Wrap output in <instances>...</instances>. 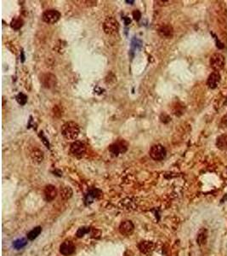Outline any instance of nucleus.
<instances>
[{
    "mask_svg": "<svg viewBox=\"0 0 227 256\" xmlns=\"http://www.w3.org/2000/svg\"><path fill=\"white\" fill-rule=\"evenodd\" d=\"M79 126L76 122H66L61 126V134L67 140H76L79 135Z\"/></svg>",
    "mask_w": 227,
    "mask_h": 256,
    "instance_id": "1",
    "label": "nucleus"
},
{
    "mask_svg": "<svg viewBox=\"0 0 227 256\" xmlns=\"http://www.w3.org/2000/svg\"><path fill=\"white\" fill-rule=\"evenodd\" d=\"M103 29L108 35L116 34L119 29V24L114 17H107L103 24Z\"/></svg>",
    "mask_w": 227,
    "mask_h": 256,
    "instance_id": "2",
    "label": "nucleus"
},
{
    "mask_svg": "<svg viewBox=\"0 0 227 256\" xmlns=\"http://www.w3.org/2000/svg\"><path fill=\"white\" fill-rule=\"evenodd\" d=\"M149 154L154 161H162L166 156V149L161 144H155L151 148Z\"/></svg>",
    "mask_w": 227,
    "mask_h": 256,
    "instance_id": "3",
    "label": "nucleus"
},
{
    "mask_svg": "<svg viewBox=\"0 0 227 256\" xmlns=\"http://www.w3.org/2000/svg\"><path fill=\"white\" fill-rule=\"evenodd\" d=\"M60 13L56 9H49L43 14L42 19L48 24H55L60 20Z\"/></svg>",
    "mask_w": 227,
    "mask_h": 256,
    "instance_id": "4",
    "label": "nucleus"
},
{
    "mask_svg": "<svg viewBox=\"0 0 227 256\" xmlns=\"http://www.w3.org/2000/svg\"><path fill=\"white\" fill-rule=\"evenodd\" d=\"M210 65L213 69L218 72L225 66V57L219 53H215L210 58Z\"/></svg>",
    "mask_w": 227,
    "mask_h": 256,
    "instance_id": "5",
    "label": "nucleus"
},
{
    "mask_svg": "<svg viewBox=\"0 0 227 256\" xmlns=\"http://www.w3.org/2000/svg\"><path fill=\"white\" fill-rule=\"evenodd\" d=\"M70 150L74 156L82 157L85 154L86 146L81 141H75L72 143Z\"/></svg>",
    "mask_w": 227,
    "mask_h": 256,
    "instance_id": "6",
    "label": "nucleus"
},
{
    "mask_svg": "<svg viewBox=\"0 0 227 256\" xmlns=\"http://www.w3.org/2000/svg\"><path fill=\"white\" fill-rule=\"evenodd\" d=\"M128 149V144L125 141H119L111 144L109 147V150L113 156H118L119 154H124Z\"/></svg>",
    "mask_w": 227,
    "mask_h": 256,
    "instance_id": "7",
    "label": "nucleus"
},
{
    "mask_svg": "<svg viewBox=\"0 0 227 256\" xmlns=\"http://www.w3.org/2000/svg\"><path fill=\"white\" fill-rule=\"evenodd\" d=\"M43 86L45 88L50 89L56 86V77L52 74H45L42 75L40 79Z\"/></svg>",
    "mask_w": 227,
    "mask_h": 256,
    "instance_id": "8",
    "label": "nucleus"
},
{
    "mask_svg": "<svg viewBox=\"0 0 227 256\" xmlns=\"http://www.w3.org/2000/svg\"><path fill=\"white\" fill-rule=\"evenodd\" d=\"M60 252L65 256L71 255L75 252V246L71 241H65L60 246Z\"/></svg>",
    "mask_w": 227,
    "mask_h": 256,
    "instance_id": "9",
    "label": "nucleus"
},
{
    "mask_svg": "<svg viewBox=\"0 0 227 256\" xmlns=\"http://www.w3.org/2000/svg\"><path fill=\"white\" fill-rule=\"evenodd\" d=\"M134 230V226L131 221L127 220V221L123 222L119 226V231L122 235L124 236H129L133 233Z\"/></svg>",
    "mask_w": 227,
    "mask_h": 256,
    "instance_id": "10",
    "label": "nucleus"
},
{
    "mask_svg": "<svg viewBox=\"0 0 227 256\" xmlns=\"http://www.w3.org/2000/svg\"><path fill=\"white\" fill-rule=\"evenodd\" d=\"M158 34L164 39H170L173 36V27L170 25L164 24L158 28Z\"/></svg>",
    "mask_w": 227,
    "mask_h": 256,
    "instance_id": "11",
    "label": "nucleus"
},
{
    "mask_svg": "<svg viewBox=\"0 0 227 256\" xmlns=\"http://www.w3.org/2000/svg\"><path fill=\"white\" fill-rule=\"evenodd\" d=\"M220 81V74L219 72H213L210 74L208 79V86L211 89H214L218 86L219 83Z\"/></svg>",
    "mask_w": 227,
    "mask_h": 256,
    "instance_id": "12",
    "label": "nucleus"
},
{
    "mask_svg": "<svg viewBox=\"0 0 227 256\" xmlns=\"http://www.w3.org/2000/svg\"><path fill=\"white\" fill-rule=\"evenodd\" d=\"M57 195V190L54 185H47L44 189V196L48 202H51L55 199Z\"/></svg>",
    "mask_w": 227,
    "mask_h": 256,
    "instance_id": "13",
    "label": "nucleus"
},
{
    "mask_svg": "<svg viewBox=\"0 0 227 256\" xmlns=\"http://www.w3.org/2000/svg\"><path fill=\"white\" fill-rule=\"evenodd\" d=\"M208 238V230L205 228H202L197 234V242L198 245H202L206 243Z\"/></svg>",
    "mask_w": 227,
    "mask_h": 256,
    "instance_id": "14",
    "label": "nucleus"
},
{
    "mask_svg": "<svg viewBox=\"0 0 227 256\" xmlns=\"http://www.w3.org/2000/svg\"><path fill=\"white\" fill-rule=\"evenodd\" d=\"M41 232H42V228L40 226H37V227L33 228L31 231L28 232L27 238L29 239V240H34V239H36L39 237Z\"/></svg>",
    "mask_w": 227,
    "mask_h": 256,
    "instance_id": "15",
    "label": "nucleus"
},
{
    "mask_svg": "<svg viewBox=\"0 0 227 256\" xmlns=\"http://www.w3.org/2000/svg\"><path fill=\"white\" fill-rule=\"evenodd\" d=\"M27 244V240L26 238H19L13 242V247L15 249H21Z\"/></svg>",
    "mask_w": 227,
    "mask_h": 256,
    "instance_id": "16",
    "label": "nucleus"
},
{
    "mask_svg": "<svg viewBox=\"0 0 227 256\" xmlns=\"http://www.w3.org/2000/svg\"><path fill=\"white\" fill-rule=\"evenodd\" d=\"M139 248L143 253H148L152 248V243L150 242H141L139 245Z\"/></svg>",
    "mask_w": 227,
    "mask_h": 256,
    "instance_id": "17",
    "label": "nucleus"
},
{
    "mask_svg": "<svg viewBox=\"0 0 227 256\" xmlns=\"http://www.w3.org/2000/svg\"><path fill=\"white\" fill-rule=\"evenodd\" d=\"M60 195L62 196V198L65 200H67L72 197L73 195V191L70 187H64L62 188V190L60 191Z\"/></svg>",
    "mask_w": 227,
    "mask_h": 256,
    "instance_id": "18",
    "label": "nucleus"
},
{
    "mask_svg": "<svg viewBox=\"0 0 227 256\" xmlns=\"http://www.w3.org/2000/svg\"><path fill=\"white\" fill-rule=\"evenodd\" d=\"M32 158L33 161H37V162H41L43 159V152L39 149H36L32 153Z\"/></svg>",
    "mask_w": 227,
    "mask_h": 256,
    "instance_id": "19",
    "label": "nucleus"
},
{
    "mask_svg": "<svg viewBox=\"0 0 227 256\" xmlns=\"http://www.w3.org/2000/svg\"><path fill=\"white\" fill-rule=\"evenodd\" d=\"M10 26L15 30H19L23 26V20L22 18H15V19L12 20V22L10 23Z\"/></svg>",
    "mask_w": 227,
    "mask_h": 256,
    "instance_id": "20",
    "label": "nucleus"
},
{
    "mask_svg": "<svg viewBox=\"0 0 227 256\" xmlns=\"http://www.w3.org/2000/svg\"><path fill=\"white\" fill-rule=\"evenodd\" d=\"M217 146L219 149H225L227 148V136H220L217 140Z\"/></svg>",
    "mask_w": 227,
    "mask_h": 256,
    "instance_id": "21",
    "label": "nucleus"
},
{
    "mask_svg": "<svg viewBox=\"0 0 227 256\" xmlns=\"http://www.w3.org/2000/svg\"><path fill=\"white\" fill-rule=\"evenodd\" d=\"M16 100L21 105H25L26 103V101H27V96L23 93H19L16 96Z\"/></svg>",
    "mask_w": 227,
    "mask_h": 256,
    "instance_id": "22",
    "label": "nucleus"
},
{
    "mask_svg": "<svg viewBox=\"0 0 227 256\" xmlns=\"http://www.w3.org/2000/svg\"><path fill=\"white\" fill-rule=\"evenodd\" d=\"M90 230L89 227H84V226H83V227H81V228H79L78 230H77V237H83L85 234L89 233Z\"/></svg>",
    "mask_w": 227,
    "mask_h": 256,
    "instance_id": "23",
    "label": "nucleus"
},
{
    "mask_svg": "<svg viewBox=\"0 0 227 256\" xmlns=\"http://www.w3.org/2000/svg\"><path fill=\"white\" fill-rule=\"evenodd\" d=\"M133 17L135 21H139V20L141 19V12H140L138 9H135L133 12Z\"/></svg>",
    "mask_w": 227,
    "mask_h": 256,
    "instance_id": "24",
    "label": "nucleus"
},
{
    "mask_svg": "<svg viewBox=\"0 0 227 256\" xmlns=\"http://www.w3.org/2000/svg\"><path fill=\"white\" fill-rule=\"evenodd\" d=\"M126 2H127V3H134V1H128V0H127Z\"/></svg>",
    "mask_w": 227,
    "mask_h": 256,
    "instance_id": "25",
    "label": "nucleus"
}]
</instances>
